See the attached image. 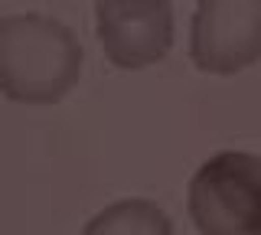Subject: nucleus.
I'll return each instance as SVG.
<instances>
[{
	"instance_id": "obj_2",
	"label": "nucleus",
	"mask_w": 261,
	"mask_h": 235,
	"mask_svg": "<svg viewBox=\"0 0 261 235\" xmlns=\"http://www.w3.org/2000/svg\"><path fill=\"white\" fill-rule=\"evenodd\" d=\"M186 213L199 235H261V157L222 150L202 160L186 186Z\"/></svg>"
},
{
	"instance_id": "obj_1",
	"label": "nucleus",
	"mask_w": 261,
	"mask_h": 235,
	"mask_svg": "<svg viewBox=\"0 0 261 235\" xmlns=\"http://www.w3.org/2000/svg\"><path fill=\"white\" fill-rule=\"evenodd\" d=\"M82 79V43L46 13L0 17V92L16 105H56Z\"/></svg>"
},
{
	"instance_id": "obj_5",
	"label": "nucleus",
	"mask_w": 261,
	"mask_h": 235,
	"mask_svg": "<svg viewBox=\"0 0 261 235\" xmlns=\"http://www.w3.org/2000/svg\"><path fill=\"white\" fill-rule=\"evenodd\" d=\"M82 235H173V222L153 199H114L85 222Z\"/></svg>"
},
{
	"instance_id": "obj_3",
	"label": "nucleus",
	"mask_w": 261,
	"mask_h": 235,
	"mask_svg": "<svg viewBox=\"0 0 261 235\" xmlns=\"http://www.w3.org/2000/svg\"><path fill=\"white\" fill-rule=\"evenodd\" d=\"M190 59L206 75H239L261 59V0H199Z\"/></svg>"
},
{
	"instance_id": "obj_4",
	"label": "nucleus",
	"mask_w": 261,
	"mask_h": 235,
	"mask_svg": "<svg viewBox=\"0 0 261 235\" xmlns=\"http://www.w3.org/2000/svg\"><path fill=\"white\" fill-rule=\"evenodd\" d=\"M95 33L118 69H147L173 46V7L167 0H98Z\"/></svg>"
}]
</instances>
